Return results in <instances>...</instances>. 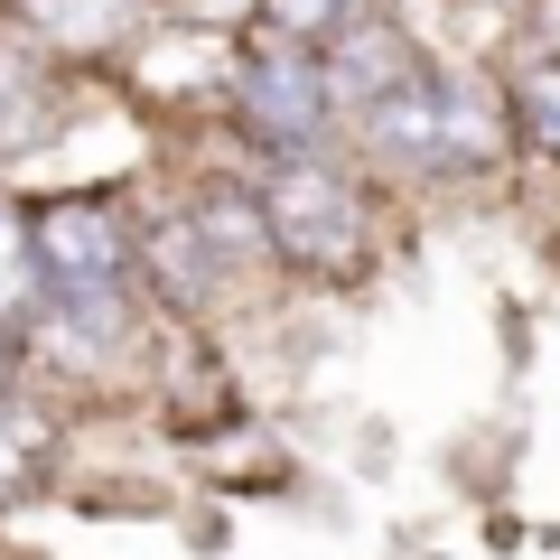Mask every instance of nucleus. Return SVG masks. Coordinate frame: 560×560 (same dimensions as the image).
Segmentation results:
<instances>
[{
	"label": "nucleus",
	"mask_w": 560,
	"mask_h": 560,
	"mask_svg": "<svg viewBox=\"0 0 560 560\" xmlns=\"http://www.w3.org/2000/svg\"><path fill=\"white\" fill-rule=\"evenodd\" d=\"M383 160L401 168H458V160H495V94L477 75H401L383 103H364Z\"/></svg>",
	"instance_id": "obj_1"
},
{
	"label": "nucleus",
	"mask_w": 560,
	"mask_h": 560,
	"mask_svg": "<svg viewBox=\"0 0 560 560\" xmlns=\"http://www.w3.org/2000/svg\"><path fill=\"white\" fill-rule=\"evenodd\" d=\"M261 234H271V253H290V261H355L364 253V197H355V178L346 168H327V160H290V168H271V187H261Z\"/></svg>",
	"instance_id": "obj_2"
},
{
	"label": "nucleus",
	"mask_w": 560,
	"mask_h": 560,
	"mask_svg": "<svg viewBox=\"0 0 560 560\" xmlns=\"http://www.w3.org/2000/svg\"><path fill=\"white\" fill-rule=\"evenodd\" d=\"M28 243H38L47 308L121 300V224H113V206H94V197H57V206H38Z\"/></svg>",
	"instance_id": "obj_3"
},
{
	"label": "nucleus",
	"mask_w": 560,
	"mask_h": 560,
	"mask_svg": "<svg viewBox=\"0 0 560 560\" xmlns=\"http://www.w3.org/2000/svg\"><path fill=\"white\" fill-rule=\"evenodd\" d=\"M234 103H243V121H253L261 140H280V150L318 140L327 113H337L318 47H300V38H261L253 57H234Z\"/></svg>",
	"instance_id": "obj_4"
},
{
	"label": "nucleus",
	"mask_w": 560,
	"mask_h": 560,
	"mask_svg": "<svg viewBox=\"0 0 560 560\" xmlns=\"http://www.w3.org/2000/svg\"><path fill=\"white\" fill-rule=\"evenodd\" d=\"M28 10V28H38L47 47H121L140 28V0H20Z\"/></svg>",
	"instance_id": "obj_5"
},
{
	"label": "nucleus",
	"mask_w": 560,
	"mask_h": 560,
	"mask_svg": "<svg viewBox=\"0 0 560 560\" xmlns=\"http://www.w3.org/2000/svg\"><path fill=\"white\" fill-rule=\"evenodd\" d=\"M38 131H47V84H38V66L20 47H0V160L28 150Z\"/></svg>",
	"instance_id": "obj_6"
},
{
	"label": "nucleus",
	"mask_w": 560,
	"mask_h": 560,
	"mask_svg": "<svg viewBox=\"0 0 560 560\" xmlns=\"http://www.w3.org/2000/svg\"><path fill=\"white\" fill-rule=\"evenodd\" d=\"M47 300V280H38V243H28V224L0 215V337L28 318V308Z\"/></svg>",
	"instance_id": "obj_7"
},
{
	"label": "nucleus",
	"mask_w": 560,
	"mask_h": 560,
	"mask_svg": "<svg viewBox=\"0 0 560 560\" xmlns=\"http://www.w3.org/2000/svg\"><path fill=\"white\" fill-rule=\"evenodd\" d=\"M514 113H523V140H533L541 160L560 168V57H533L514 84Z\"/></svg>",
	"instance_id": "obj_8"
},
{
	"label": "nucleus",
	"mask_w": 560,
	"mask_h": 560,
	"mask_svg": "<svg viewBox=\"0 0 560 560\" xmlns=\"http://www.w3.org/2000/svg\"><path fill=\"white\" fill-rule=\"evenodd\" d=\"M261 20H271V38L318 47V38H337V28L355 20V0H261Z\"/></svg>",
	"instance_id": "obj_9"
},
{
	"label": "nucleus",
	"mask_w": 560,
	"mask_h": 560,
	"mask_svg": "<svg viewBox=\"0 0 560 560\" xmlns=\"http://www.w3.org/2000/svg\"><path fill=\"white\" fill-rule=\"evenodd\" d=\"M20 458H28V448H20V430H10V420H0V495H10V486H20Z\"/></svg>",
	"instance_id": "obj_10"
},
{
	"label": "nucleus",
	"mask_w": 560,
	"mask_h": 560,
	"mask_svg": "<svg viewBox=\"0 0 560 560\" xmlns=\"http://www.w3.org/2000/svg\"><path fill=\"white\" fill-rule=\"evenodd\" d=\"M541 38H551V57H560V0H541Z\"/></svg>",
	"instance_id": "obj_11"
},
{
	"label": "nucleus",
	"mask_w": 560,
	"mask_h": 560,
	"mask_svg": "<svg viewBox=\"0 0 560 560\" xmlns=\"http://www.w3.org/2000/svg\"><path fill=\"white\" fill-rule=\"evenodd\" d=\"M0 393H10V337H0Z\"/></svg>",
	"instance_id": "obj_12"
}]
</instances>
